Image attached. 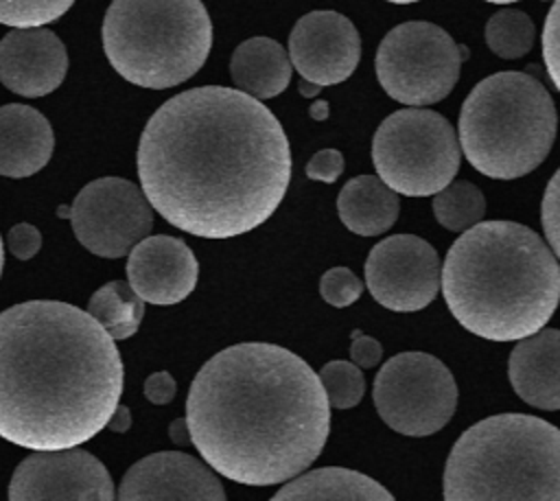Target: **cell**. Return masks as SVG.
<instances>
[{"label":"cell","instance_id":"cell-24","mask_svg":"<svg viewBox=\"0 0 560 501\" xmlns=\"http://www.w3.org/2000/svg\"><path fill=\"white\" fill-rule=\"evenodd\" d=\"M486 199L481 190L466 179L446 184L433 197V214L438 223L451 232H464L481 221Z\"/></svg>","mask_w":560,"mask_h":501},{"label":"cell","instance_id":"cell-3","mask_svg":"<svg viewBox=\"0 0 560 501\" xmlns=\"http://www.w3.org/2000/svg\"><path fill=\"white\" fill-rule=\"evenodd\" d=\"M125 370L114 339L79 306L28 300L0 313V438L72 448L107 427Z\"/></svg>","mask_w":560,"mask_h":501},{"label":"cell","instance_id":"cell-20","mask_svg":"<svg viewBox=\"0 0 560 501\" xmlns=\"http://www.w3.org/2000/svg\"><path fill=\"white\" fill-rule=\"evenodd\" d=\"M234 85L262 101L282 94L291 81V59L271 37H252L236 46L230 59Z\"/></svg>","mask_w":560,"mask_h":501},{"label":"cell","instance_id":"cell-11","mask_svg":"<svg viewBox=\"0 0 560 501\" xmlns=\"http://www.w3.org/2000/svg\"><path fill=\"white\" fill-rule=\"evenodd\" d=\"M70 221L79 243L103 258H120L153 225L147 195L129 179L101 177L81 188Z\"/></svg>","mask_w":560,"mask_h":501},{"label":"cell","instance_id":"cell-18","mask_svg":"<svg viewBox=\"0 0 560 501\" xmlns=\"http://www.w3.org/2000/svg\"><path fill=\"white\" fill-rule=\"evenodd\" d=\"M508 374L514 392L532 407L560 409V330L540 328L518 339Z\"/></svg>","mask_w":560,"mask_h":501},{"label":"cell","instance_id":"cell-38","mask_svg":"<svg viewBox=\"0 0 560 501\" xmlns=\"http://www.w3.org/2000/svg\"><path fill=\"white\" fill-rule=\"evenodd\" d=\"M298 90H300V94H302V96H306V98H313V96H317V94H319L322 85H317V83H313V81H306V79H302V81L298 83Z\"/></svg>","mask_w":560,"mask_h":501},{"label":"cell","instance_id":"cell-25","mask_svg":"<svg viewBox=\"0 0 560 501\" xmlns=\"http://www.w3.org/2000/svg\"><path fill=\"white\" fill-rule=\"evenodd\" d=\"M534 22L516 9H501L486 24V44L501 59H518L534 46Z\"/></svg>","mask_w":560,"mask_h":501},{"label":"cell","instance_id":"cell-29","mask_svg":"<svg viewBox=\"0 0 560 501\" xmlns=\"http://www.w3.org/2000/svg\"><path fill=\"white\" fill-rule=\"evenodd\" d=\"M542 59L547 74L560 92V0H553L542 26Z\"/></svg>","mask_w":560,"mask_h":501},{"label":"cell","instance_id":"cell-5","mask_svg":"<svg viewBox=\"0 0 560 501\" xmlns=\"http://www.w3.org/2000/svg\"><path fill=\"white\" fill-rule=\"evenodd\" d=\"M448 501H560V429L527 413L466 429L444 468Z\"/></svg>","mask_w":560,"mask_h":501},{"label":"cell","instance_id":"cell-35","mask_svg":"<svg viewBox=\"0 0 560 501\" xmlns=\"http://www.w3.org/2000/svg\"><path fill=\"white\" fill-rule=\"evenodd\" d=\"M129 427H131L129 407H125V405L118 403L116 409H114V413H112L109 420H107V429H112V431H116V433H125Z\"/></svg>","mask_w":560,"mask_h":501},{"label":"cell","instance_id":"cell-40","mask_svg":"<svg viewBox=\"0 0 560 501\" xmlns=\"http://www.w3.org/2000/svg\"><path fill=\"white\" fill-rule=\"evenodd\" d=\"M387 2H394V4H411V2H420V0H387Z\"/></svg>","mask_w":560,"mask_h":501},{"label":"cell","instance_id":"cell-4","mask_svg":"<svg viewBox=\"0 0 560 501\" xmlns=\"http://www.w3.org/2000/svg\"><path fill=\"white\" fill-rule=\"evenodd\" d=\"M440 284L466 330L490 341H518L551 319L560 302V265L527 225L483 221L451 245Z\"/></svg>","mask_w":560,"mask_h":501},{"label":"cell","instance_id":"cell-10","mask_svg":"<svg viewBox=\"0 0 560 501\" xmlns=\"http://www.w3.org/2000/svg\"><path fill=\"white\" fill-rule=\"evenodd\" d=\"M457 405L451 370L433 354L400 352L374 378V407L394 431L422 438L440 431Z\"/></svg>","mask_w":560,"mask_h":501},{"label":"cell","instance_id":"cell-23","mask_svg":"<svg viewBox=\"0 0 560 501\" xmlns=\"http://www.w3.org/2000/svg\"><path fill=\"white\" fill-rule=\"evenodd\" d=\"M88 313L112 339H127L140 328L144 300L131 289L129 280H112L92 293Z\"/></svg>","mask_w":560,"mask_h":501},{"label":"cell","instance_id":"cell-26","mask_svg":"<svg viewBox=\"0 0 560 501\" xmlns=\"http://www.w3.org/2000/svg\"><path fill=\"white\" fill-rule=\"evenodd\" d=\"M328 405L337 409H350L354 407L365 392V381L359 370V365L352 361H328L319 372H317Z\"/></svg>","mask_w":560,"mask_h":501},{"label":"cell","instance_id":"cell-34","mask_svg":"<svg viewBox=\"0 0 560 501\" xmlns=\"http://www.w3.org/2000/svg\"><path fill=\"white\" fill-rule=\"evenodd\" d=\"M175 378L168 372H153L147 381H144V396L149 398V403L153 405H166L175 398Z\"/></svg>","mask_w":560,"mask_h":501},{"label":"cell","instance_id":"cell-6","mask_svg":"<svg viewBox=\"0 0 560 501\" xmlns=\"http://www.w3.org/2000/svg\"><path fill=\"white\" fill-rule=\"evenodd\" d=\"M556 127V105L538 79L527 72H497L466 96L457 140L481 175L516 179L542 164Z\"/></svg>","mask_w":560,"mask_h":501},{"label":"cell","instance_id":"cell-8","mask_svg":"<svg viewBox=\"0 0 560 501\" xmlns=\"http://www.w3.org/2000/svg\"><path fill=\"white\" fill-rule=\"evenodd\" d=\"M459 155L453 125L431 109H398L372 138V164L378 177L407 197H429L451 184Z\"/></svg>","mask_w":560,"mask_h":501},{"label":"cell","instance_id":"cell-2","mask_svg":"<svg viewBox=\"0 0 560 501\" xmlns=\"http://www.w3.org/2000/svg\"><path fill=\"white\" fill-rule=\"evenodd\" d=\"M186 422L190 442L219 475L245 486H276L319 457L330 405L302 357L249 341L201 365L186 398Z\"/></svg>","mask_w":560,"mask_h":501},{"label":"cell","instance_id":"cell-33","mask_svg":"<svg viewBox=\"0 0 560 501\" xmlns=\"http://www.w3.org/2000/svg\"><path fill=\"white\" fill-rule=\"evenodd\" d=\"M350 357L357 365L361 368H372L381 361L383 357V348L376 339L368 337V335H361L359 330L352 333V346H350Z\"/></svg>","mask_w":560,"mask_h":501},{"label":"cell","instance_id":"cell-32","mask_svg":"<svg viewBox=\"0 0 560 501\" xmlns=\"http://www.w3.org/2000/svg\"><path fill=\"white\" fill-rule=\"evenodd\" d=\"M7 243H9V249L15 258L20 260H28L33 258L39 247H42V234L35 225L31 223H18L9 230V236H7Z\"/></svg>","mask_w":560,"mask_h":501},{"label":"cell","instance_id":"cell-21","mask_svg":"<svg viewBox=\"0 0 560 501\" xmlns=\"http://www.w3.org/2000/svg\"><path fill=\"white\" fill-rule=\"evenodd\" d=\"M396 193L374 175H359L346 182L337 197L341 223L359 236H376L389 230L398 219Z\"/></svg>","mask_w":560,"mask_h":501},{"label":"cell","instance_id":"cell-39","mask_svg":"<svg viewBox=\"0 0 560 501\" xmlns=\"http://www.w3.org/2000/svg\"><path fill=\"white\" fill-rule=\"evenodd\" d=\"M2 267H4V247H2V238H0V276H2Z\"/></svg>","mask_w":560,"mask_h":501},{"label":"cell","instance_id":"cell-7","mask_svg":"<svg viewBox=\"0 0 560 501\" xmlns=\"http://www.w3.org/2000/svg\"><path fill=\"white\" fill-rule=\"evenodd\" d=\"M101 35L112 68L151 90L188 81L212 48V22L201 0H114Z\"/></svg>","mask_w":560,"mask_h":501},{"label":"cell","instance_id":"cell-27","mask_svg":"<svg viewBox=\"0 0 560 501\" xmlns=\"http://www.w3.org/2000/svg\"><path fill=\"white\" fill-rule=\"evenodd\" d=\"M74 0H0V24L13 28L44 26L59 20Z\"/></svg>","mask_w":560,"mask_h":501},{"label":"cell","instance_id":"cell-22","mask_svg":"<svg viewBox=\"0 0 560 501\" xmlns=\"http://www.w3.org/2000/svg\"><path fill=\"white\" fill-rule=\"evenodd\" d=\"M273 499L293 501H392V492L385 490L372 477L350 468H317L304 475L291 477Z\"/></svg>","mask_w":560,"mask_h":501},{"label":"cell","instance_id":"cell-30","mask_svg":"<svg viewBox=\"0 0 560 501\" xmlns=\"http://www.w3.org/2000/svg\"><path fill=\"white\" fill-rule=\"evenodd\" d=\"M540 221L545 236L556 254L560 258V168L553 173L549 179L545 195H542V206H540Z\"/></svg>","mask_w":560,"mask_h":501},{"label":"cell","instance_id":"cell-41","mask_svg":"<svg viewBox=\"0 0 560 501\" xmlns=\"http://www.w3.org/2000/svg\"><path fill=\"white\" fill-rule=\"evenodd\" d=\"M486 2H492V4H510V2H518V0H486Z\"/></svg>","mask_w":560,"mask_h":501},{"label":"cell","instance_id":"cell-14","mask_svg":"<svg viewBox=\"0 0 560 501\" xmlns=\"http://www.w3.org/2000/svg\"><path fill=\"white\" fill-rule=\"evenodd\" d=\"M289 59L302 79L317 85L346 81L361 59V39L354 24L337 11L302 15L289 35Z\"/></svg>","mask_w":560,"mask_h":501},{"label":"cell","instance_id":"cell-37","mask_svg":"<svg viewBox=\"0 0 560 501\" xmlns=\"http://www.w3.org/2000/svg\"><path fill=\"white\" fill-rule=\"evenodd\" d=\"M308 114H311L313 120H326L328 118V103L326 101H315L308 107Z\"/></svg>","mask_w":560,"mask_h":501},{"label":"cell","instance_id":"cell-13","mask_svg":"<svg viewBox=\"0 0 560 501\" xmlns=\"http://www.w3.org/2000/svg\"><path fill=\"white\" fill-rule=\"evenodd\" d=\"M114 497V481L107 468L94 455L74 446L35 451L20 462L9 483V499L13 501H109Z\"/></svg>","mask_w":560,"mask_h":501},{"label":"cell","instance_id":"cell-1","mask_svg":"<svg viewBox=\"0 0 560 501\" xmlns=\"http://www.w3.org/2000/svg\"><path fill=\"white\" fill-rule=\"evenodd\" d=\"M142 193L171 225L232 238L265 223L291 182V149L267 105L238 88L175 94L138 144Z\"/></svg>","mask_w":560,"mask_h":501},{"label":"cell","instance_id":"cell-16","mask_svg":"<svg viewBox=\"0 0 560 501\" xmlns=\"http://www.w3.org/2000/svg\"><path fill=\"white\" fill-rule=\"evenodd\" d=\"M199 265L192 249L175 236H144L129 249L127 280L151 304H177L197 284Z\"/></svg>","mask_w":560,"mask_h":501},{"label":"cell","instance_id":"cell-31","mask_svg":"<svg viewBox=\"0 0 560 501\" xmlns=\"http://www.w3.org/2000/svg\"><path fill=\"white\" fill-rule=\"evenodd\" d=\"M341 173H343V155L337 149H322L306 164V177L315 182L332 184Z\"/></svg>","mask_w":560,"mask_h":501},{"label":"cell","instance_id":"cell-12","mask_svg":"<svg viewBox=\"0 0 560 501\" xmlns=\"http://www.w3.org/2000/svg\"><path fill=\"white\" fill-rule=\"evenodd\" d=\"M440 276L438 252L413 234L378 241L365 260V284L372 298L396 313L429 306L440 291Z\"/></svg>","mask_w":560,"mask_h":501},{"label":"cell","instance_id":"cell-28","mask_svg":"<svg viewBox=\"0 0 560 501\" xmlns=\"http://www.w3.org/2000/svg\"><path fill=\"white\" fill-rule=\"evenodd\" d=\"M361 291H363V282L348 267H332L319 280L322 298L337 308H343L357 302Z\"/></svg>","mask_w":560,"mask_h":501},{"label":"cell","instance_id":"cell-9","mask_svg":"<svg viewBox=\"0 0 560 501\" xmlns=\"http://www.w3.org/2000/svg\"><path fill=\"white\" fill-rule=\"evenodd\" d=\"M462 59V46L438 24L402 22L383 37L374 68L394 101L431 105L451 94Z\"/></svg>","mask_w":560,"mask_h":501},{"label":"cell","instance_id":"cell-19","mask_svg":"<svg viewBox=\"0 0 560 501\" xmlns=\"http://www.w3.org/2000/svg\"><path fill=\"white\" fill-rule=\"evenodd\" d=\"M52 149V127L42 112L20 103L0 107V175H35L48 164Z\"/></svg>","mask_w":560,"mask_h":501},{"label":"cell","instance_id":"cell-36","mask_svg":"<svg viewBox=\"0 0 560 501\" xmlns=\"http://www.w3.org/2000/svg\"><path fill=\"white\" fill-rule=\"evenodd\" d=\"M168 433H171V440H173L175 444H190V431H188L186 418L173 420L171 427H168Z\"/></svg>","mask_w":560,"mask_h":501},{"label":"cell","instance_id":"cell-17","mask_svg":"<svg viewBox=\"0 0 560 501\" xmlns=\"http://www.w3.org/2000/svg\"><path fill=\"white\" fill-rule=\"evenodd\" d=\"M68 70L63 42L48 28H13L0 39V81L20 96H46Z\"/></svg>","mask_w":560,"mask_h":501},{"label":"cell","instance_id":"cell-15","mask_svg":"<svg viewBox=\"0 0 560 501\" xmlns=\"http://www.w3.org/2000/svg\"><path fill=\"white\" fill-rule=\"evenodd\" d=\"M116 497L125 501H223L225 490L217 475L197 457L179 451H162L136 462L125 473Z\"/></svg>","mask_w":560,"mask_h":501}]
</instances>
